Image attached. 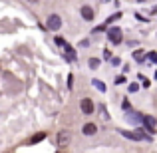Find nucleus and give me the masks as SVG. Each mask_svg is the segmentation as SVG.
Listing matches in <instances>:
<instances>
[{"label":"nucleus","instance_id":"f257e3e1","mask_svg":"<svg viewBox=\"0 0 157 153\" xmlns=\"http://www.w3.org/2000/svg\"><path fill=\"white\" fill-rule=\"evenodd\" d=\"M48 28H50V30H54V32L60 30V28H62V18H60L58 14H52L50 18H48Z\"/></svg>","mask_w":157,"mask_h":153},{"label":"nucleus","instance_id":"f03ea898","mask_svg":"<svg viewBox=\"0 0 157 153\" xmlns=\"http://www.w3.org/2000/svg\"><path fill=\"white\" fill-rule=\"evenodd\" d=\"M107 40L113 42V44H119L121 42V30H119V28H111V30L107 32Z\"/></svg>","mask_w":157,"mask_h":153},{"label":"nucleus","instance_id":"7ed1b4c3","mask_svg":"<svg viewBox=\"0 0 157 153\" xmlns=\"http://www.w3.org/2000/svg\"><path fill=\"white\" fill-rule=\"evenodd\" d=\"M141 129L137 131H121L123 137H129V139H135V141H141V139H145V133H139Z\"/></svg>","mask_w":157,"mask_h":153},{"label":"nucleus","instance_id":"20e7f679","mask_svg":"<svg viewBox=\"0 0 157 153\" xmlns=\"http://www.w3.org/2000/svg\"><path fill=\"white\" fill-rule=\"evenodd\" d=\"M82 111H84V113H94V101L90 100V98H84V100H82Z\"/></svg>","mask_w":157,"mask_h":153},{"label":"nucleus","instance_id":"39448f33","mask_svg":"<svg viewBox=\"0 0 157 153\" xmlns=\"http://www.w3.org/2000/svg\"><path fill=\"white\" fill-rule=\"evenodd\" d=\"M68 143H70V133L68 131H60V133H58V145L64 147V145H68Z\"/></svg>","mask_w":157,"mask_h":153},{"label":"nucleus","instance_id":"423d86ee","mask_svg":"<svg viewBox=\"0 0 157 153\" xmlns=\"http://www.w3.org/2000/svg\"><path fill=\"white\" fill-rule=\"evenodd\" d=\"M143 123L147 125V131L149 133H155V119L151 115H143Z\"/></svg>","mask_w":157,"mask_h":153},{"label":"nucleus","instance_id":"0eeeda50","mask_svg":"<svg viewBox=\"0 0 157 153\" xmlns=\"http://www.w3.org/2000/svg\"><path fill=\"white\" fill-rule=\"evenodd\" d=\"M82 18L84 20H94V10L90 6H82Z\"/></svg>","mask_w":157,"mask_h":153},{"label":"nucleus","instance_id":"6e6552de","mask_svg":"<svg viewBox=\"0 0 157 153\" xmlns=\"http://www.w3.org/2000/svg\"><path fill=\"white\" fill-rule=\"evenodd\" d=\"M96 131H98V127L94 125V123H86V125H84V133L86 135H94Z\"/></svg>","mask_w":157,"mask_h":153},{"label":"nucleus","instance_id":"1a4fd4ad","mask_svg":"<svg viewBox=\"0 0 157 153\" xmlns=\"http://www.w3.org/2000/svg\"><path fill=\"white\" fill-rule=\"evenodd\" d=\"M100 64H101L100 58H90V62H88V66H90L92 70H98V68H100Z\"/></svg>","mask_w":157,"mask_h":153},{"label":"nucleus","instance_id":"9d476101","mask_svg":"<svg viewBox=\"0 0 157 153\" xmlns=\"http://www.w3.org/2000/svg\"><path fill=\"white\" fill-rule=\"evenodd\" d=\"M133 58H135L137 62H143V60H145V54H143L141 50H137V52H133Z\"/></svg>","mask_w":157,"mask_h":153},{"label":"nucleus","instance_id":"9b49d317","mask_svg":"<svg viewBox=\"0 0 157 153\" xmlns=\"http://www.w3.org/2000/svg\"><path fill=\"white\" fill-rule=\"evenodd\" d=\"M92 84H94V86H96V88H98V90H100V92H105V86H104V82H100V80H94V82H92Z\"/></svg>","mask_w":157,"mask_h":153},{"label":"nucleus","instance_id":"f8f14e48","mask_svg":"<svg viewBox=\"0 0 157 153\" xmlns=\"http://www.w3.org/2000/svg\"><path fill=\"white\" fill-rule=\"evenodd\" d=\"M44 137H46V135H44V133H38V135H34V137L30 139V143H38V141H42Z\"/></svg>","mask_w":157,"mask_h":153},{"label":"nucleus","instance_id":"ddd939ff","mask_svg":"<svg viewBox=\"0 0 157 153\" xmlns=\"http://www.w3.org/2000/svg\"><path fill=\"white\" fill-rule=\"evenodd\" d=\"M66 52H68V56L70 58H76V52L72 50V46H68V44H66Z\"/></svg>","mask_w":157,"mask_h":153},{"label":"nucleus","instance_id":"4468645a","mask_svg":"<svg viewBox=\"0 0 157 153\" xmlns=\"http://www.w3.org/2000/svg\"><path fill=\"white\" fill-rule=\"evenodd\" d=\"M149 60H151V62H157V54H155V52L149 54Z\"/></svg>","mask_w":157,"mask_h":153},{"label":"nucleus","instance_id":"2eb2a0df","mask_svg":"<svg viewBox=\"0 0 157 153\" xmlns=\"http://www.w3.org/2000/svg\"><path fill=\"white\" fill-rule=\"evenodd\" d=\"M129 92H137V84H131L129 86Z\"/></svg>","mask_w":157,"mask_h":153},{"label":"nucleus","instance_id":"dca6fc26","mask_svg":"<svg viewBox=\"0 0 157 153\" xmlns=\"http://www.w3.org/2000/svg\"><path fill=\"white\" fill-rule=\"evenodd\" d=\"M111 64H113V66H119V58H111Z\"/></svg>","mask_w":157,"mask_h":153},{"label":"nucleus","instance_id":"f3484780","mask_svg":"<svg viewBox=\"0 0 157 153\" xmlns=\"http://www.w3.org/2000/svg\"><path fill=\"white\" fill-rule=\"evenodd\" d=\"M56 44H60V46H66V44H64V38H56Z\"/></svg>","mask_w":157,"mask_h":153},{"label":"nucleus","instance_id":"a211bd4d","mask_svg":"<svg viewBox=\"0 0 157 153\" xmlns=\"http://www.w3.org/2000/svg\"><path fill=\"white\" fill-rule=\"evenodd\" d=\"M137 2H145V0H137Z\"/></svg>","mask_w":157,"mask_h":153},{"label":"nucleus","instance_id":"6ab92c4d","mask_svg":"<svg viewBox=\"0 0 157 153\" xmlns=\"http://www.w3.org/2000/svg\"><path fill=\"white\" fill-rule=\"evenodd\" d=\"M155 78H157V72H155Z\"/></svg>","mask_w":157,"mask_h":153}]
</instances>
